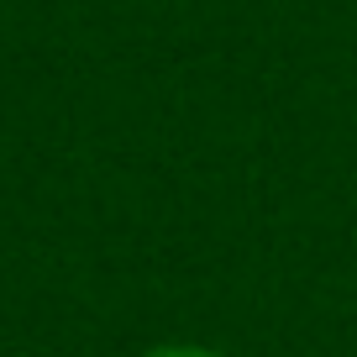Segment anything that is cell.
<instances>
[{
    "mask_svg": "<svg viewBox=\"0 0 357 357\" xmlns=\"http://www.w3.org/2000/svg\"><path fill=\"white\" fill-rule=\"evenodd\" d=\"M142 357H226V352L200 347V342H163V347H153V352H142Z\"/></svg>",
    "mask_w": 357,
    "mask_h": 357,
    "instance_id": "1",
    "label": "cell"
}]
</instances>
